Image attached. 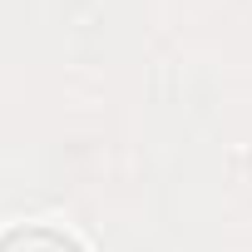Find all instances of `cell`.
I'll list each match as a JSON object with an SVG mask.
<instances>
[{
    "label": "cell",
    "mask_w": 252,
    "mask_h": 252,
    "mask_svg": "<svg viewBox=\"0 0 252 252\" xmlns=\"http://www.w3.org/2000/svg\"><path fill=\"white\" fill-rule=\"evenodd\" d=\"M0 252H84L64 227L50 222H15L0 232Z\"/></svg>",
    "instance_id": "1"
}]
</instances>
